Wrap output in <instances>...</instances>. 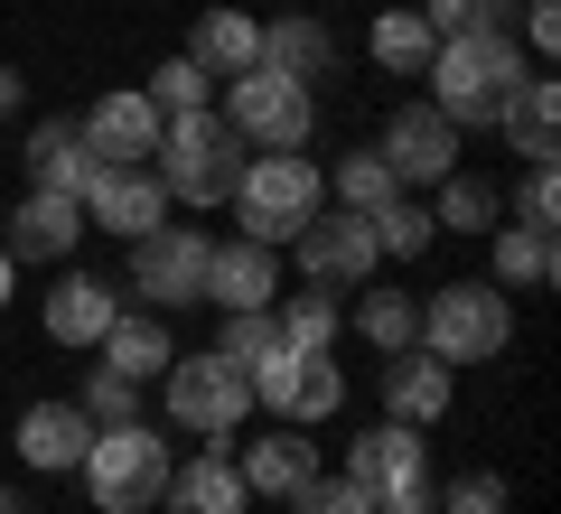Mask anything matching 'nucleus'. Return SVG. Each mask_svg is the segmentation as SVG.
I'll list each match as a JSON object with an SVG mask.
<instances>
[{
  "label": "nucleus",
  "mask_w": 561,
  "mask_h": 514,
  "mask_svg": "<svg viewBox=\"0 0 561 514\" xmlns=\"http://www.w3.org/2000/svg\"><path fill=\"white\" fill-rule=\"evenodd\" d=\"M524 76H534V57H524L505 28H468V38H440V57H431V103H440L459 132H496Z\"/></svg>",
  "instance_id": "f257e3e1"
},
{
  "label": "nucleus",
  "mask_w": 561,
  "mask_h": 514,
  "mask_svg": "<svg viewBox=\"0 0 561 514\" xmlns=\"http://www.w3.org/2000/svg\"><path fill=\"white\" fill-rule=\"evenodd\" d=\"M225 206H234L243 243H272V253H280V243H290V235L328 206V169H319L309 150H253Z\"/></svg>",
  "instance_id": "f03ea898"
},
{
  "label": "nucleus",
  "mask_w": 561,
  "mask_h": 514,
  "mask_svg": "<svg viewBox=\"0 0 561 514\" xmlns=\"http://www.w3.org/2000/svg\"><path fill=\"white\" fill-rule=\"evenodd\" d=\"M243 159H253V150L234 140V122H225V113H169L150 169H160L169 206H225V197H234V179H243Z\"/></svg>",
  "instance_id": "7ed1b4c3"
},
{
  "label": "nucleus",
  "mask_w": 561,
  "mask_h": 514,
  "mask_svg": "<svg viewBox=\"0 0 561 514\" xmlns=\"http://www.w3.org/2000/svg\"><path fill=\"white\" fill-rule=\"evenodd\" d=\"M412 346H431L440 365H496L515 346V290H496V281H449V290H431Z\"/></svg>",
  "instance_id": "20e7f679"
},
{
  "label": "nucleus",
  "mask_w": 561,
  "mask_h": 514,
  "mask_svg": "<svg viewBox=\"0 0 561 514\" xmlns=\"http://www.w3.org/2000/svg\"><path fill=\"white\" fill-rule=\"evenodd\" d=\"M76 477H84V495H94L103 514H150L160 487H169V439L150 431V421H103Z\"/></svg>",
  "instance_id": "39448f33"
},
{
  "label": "nucleus",
  "mask_w": 561,
  "mask_h": 514,
  "mask_svg": "<svg viewBox=\"0 0 561 514\" xmlns=\"http://www.w3.org/2000/svg\"><path fill=\"white\" fill-rule=\"evenodd\" d=\"M225 122H234L243 150H309V132H319V84L243 66V76H225Z\"/></svg>",
  "instance_id": "423d86ee"
},
{
  "label": "nucleus",
  "mask_w": 561,
  "mask_h": 514,
  "mask_svg": "<svg viewBox=\"0 0 561 514\" xmlns=\"http://www.w3.org/2000/svg\"><path fill=\"white\" fill-rule=\"evenodd\" d=\"M160 402H169V421H179V431H197V439H234V421L253 412V375H243V365H225L216 346H206V356H169Z\"/></svg>",
  "instance_id": "0eeeda50"
},
{
  "label": "nucleus",
  "mask_w": 561,
  "mask_h": 514,
  "mask_svg": "<svg viewBox=\"0 0 561 514\" xmlns=\"http://www.w3.org/2000/svg\"><path fill=\"white\" fill-rule=\"evenodd\" d=\"M253 402L272 421H328V412H346V375H337V356H309V346H280L272 336V356H253Z\"/></svg>",
  "instance_id": "6e6552de"
},
{
  "label": "nucleus",
  "mask_w": 561,
  "mask_h": 514,
  "mask_svg": "<svg viewBox=\"0 0 561 514\" xmlns=\"http://www.w3.org/2000/svg\"><path fill=\"white\" fill-rule=\"evenodd\" d=\"M206 253H216V243H206L197 225H150V235L131 243V290L150 299V309H206Z\"/></svg>",
  "instance_id": "1a4fd4ad"
},
{
  "label": "nucleus",
  "mask_w": 561,
  "mask_h": 514,
  "mask_svg": "<svg viewBox=\"0 0 561 514\" xmlns=\"http://www.w3.org/2000/svg\"><path fill=\"white\" fill-rule=\"evenodd\" d=\"M290 262H300V281H319V290H365V281L383 272L375 225H365V216H346V206H337V216L319 206V216H309L300 235H290Z\"/></svg>",
  "instance_id": "9d476101"
},
{
  "label": "nucleus",
  "mask_w": 561,
  "mask_h": 514,
  "mask_svg": "<svg viewBox=\"0 0 561 514\" xmlns=\"http://www.w3.org/2000/svg\"><path fill=\"white\" fill-rule=\"evenodd\" d=\"M375 159L393 169V187H440L449 169H459V122H449L440 103H402V113L383 122Z\"/></svg>",
  "instance_id": "9b49d317"
},
{
  "label": "nucleus",
  "mask_w": 561,
  "mask_h": 514,
  "mask_svg": "<svg viewBox=\"0 0 561 514\" xmlns=\"http://www.w3.org/2000/svg\"><path fill=\"white\" fill-rule=\"evenodd\" d=\"M76 132H84V150H94L103 169H150V150H160L169 113L140 94V84H122V94H94V103H84Z\"/></svg>",
  "instance_id": "f8f14e48"
},
{
  "label": "nucleus",
  "mask_w": 561,
  "mask_h": 514,
  "mask_svg": "<svg viewBox=\"0 0 561 514\" xmlns=\"http://www.w3.org/2000/svg\"><path fill=\"white\" fill-rule=\"evenodd\" d=\"M76 197H84V225H103V235H122V243H140L150 225H169L160 169H103L94 159V179H84Z\"/></svg>",
  "instance_id": "ddd939ff"
},
{
  "label": "nucleus",
  "mask_w": 561,
  "mask_h": 514,
  "mask_svg": "<svg viewBox=\"0 0 561 514\" xmlns=\"http://www.w3.org/2000/svg\"><path fill=\"white\" fill-rule=\"evenodd\" d=\"M84 235H94V225H84V197H66V187H28L0 243H10V262H47V272H57Z\"/></svg>",
  "instance_id": "4468645a"
},
{
  "label": "nucleus",
  "mask_w": 561,
  "mask_h": 514,
  "mask_svg": "<svg viewBox=\"0 0 561 514\" xmlns=\"http://www.w3.org/2000/svg\"><path fill=\"white\" fill-rule=\"evenodd\" d=\"M449 393H459V365H440L431 346H393V356H383V421L431 431V421L449 412Z\"/></svg>",
  "instance_id": "2eb2a0df"
},
{
  "label": "nucleus",
  "mask_w": 561,
  "mask_h": 514,
  "mask_svg": "<svg viewBox=\"0 0 561 514\" xmlns=\"http://www.w3.org/2000/svg\"><path fill=\"white\" fill-rule=\"evenodd\" d=\"M10 449H20V468H38V477H76L84 449H94V421H84V402H28Z\"/></svg>",
  "instance_id": "dca6fc26"
},
{
  "label": "nucleus",
  "mask_w": 561,
  "mask_h": 514,
  "mask_svg": "<svg viewBox=\"0 0 561 514\" xmlns=\"http://www.w3.org/2000/svg\"><path fill=\"white\" fill-rule=\"evenodd\" d=\"M169 514H243L253 505V487L234 477V458H225V439H206L197 458H169V487H160Z\"/></svg>",
  "instance_id": "f3484780"
},
{
  "label": "nucleus",
  "mask_w": 561,
  "mask_h": 514,
  "mask_svg": "<svg viewBox=\"0 0 561 514\" xmlns=\"http://www.w3.org/2000/svg\"><path fill=\"white\" fill-rule=\"evenodd\" d=\"M234 477H243L253 495H280V505H290V495H300L309 477H319V439H309L300 421H272V431H262L253 449L234 458Z\"/></svg>",
  "instance_id": "a211bd4d"
},
{
  "label": "nucleus",
  "mask_w": 561,
  "mask_h": 514,
  "mask_svg": "<svg viewBox=\"0 0 561 514\" xmlns=\"http://www.w3.org/2000/svg\"><path fill=\"white\" fill-rule=\"evenodd\" d=\"M113 309H122V290L103 272H66L57 262V281H47V336H57V346H103Z\"/></svg>",
  "instance_id": "6ab92c4d"
},
{
  "label": "nucleus",
  "mask_w": 561,
  "mask_h": 514,
  "mask_svg": "<svg viewBox=\"0 0 561 514\" xmlns=\"http://www.w3.org/2000/svg\"><path fill=\"white\" fill-rule=\"evenodd\" d=\"M346 477H356L365 495L412 487V477H431V449H421L412 421H375V431H356V449H346Z\"/></svg>",
  "instance_id": "aec40b11"
},
{
  "label": "nucleus",
  "mask_w": 561,
  "mask_h": 514,
  "mask_svg": "<svg viewBox=\"0 0 561 514\" xmlns=\"http://www.w3.org/2000/svg\"><path fill=\"white\" fill-rule=\"evenodd\" d=\"M206 299L216 309H272L280 299V262H272V243H216L206 253Z\"/></svg>",
  "instance_id": "412c9836"
},
{
  "label": "nucleus",
  "mask_w": 561,
  "mask_h": 514,
  "mask_svg": "<svg viewBox=\"0 0 561 514\" xmlns=\"http://www.w3.org/2000/svg\"><path fill=\"white\" fill-rule=\"evenodd\" d=\"M496 132H505V150H515L524 169L561 159V84L542 76V66H534L524 84H515V103H505V122H496Z\"/></svg>",
  "instance_id": "4be33fe9"
},
{
  "label": "nucleus",
  "mask_w": 561,
  "mask_h": 514,
  "mask_svg": "<svg viewBox=\"0 0 561 514\" xmlns=\"http://www.w3.org/2000/svg\"><path fill=\"white\" fill-rule=\"evenodd\" d=\"M486 262H496V290H552L561 272V243L542 235V225H486Z\"/></svg>",
  "instance_id": "5701e85b"
},
{
  "label": "nucleus",
  "mask_w": 561,
  "mask_h": 514,
  "mask_svg": "<svg viewBox=\"0 0 561 514\" xmlns=\"http://www.w3.org/2000/svg\"><path fill=\"white\" fill-rule=\"evenodd\" d=\"M187 57H197L206 76H243V66H262V20L253 10H197Z\"/></svg>",
  "instance_id": "b1692460"
},
{
  "label": "nucleus",
  "mask_w": 561,
  "mask_h": 514,
  "mask_svg": "<svg viewBox=\"0 0 561 514\" xmlns=\"http://www.w3.org/2000/svg\"><path fill=\"white\" fill-rule=\"evenodd\" d=\"M20 169H28V187H66V197H76V187L94 179V150H84V132L57 113V122H38V132H28Z\"/></svg>",
  "instance_id": "393cba45"
},
{
  "label": "nucleus",
  "mask_w": 561,
  "mask_h": 514,
  "mask_svg": "<svg viewBox=\"0 0 561 514\" xmlns=\"http://www.w3.org/2000/svg\"><path fill=\"white\" fill-rule=\"evenodd\" d=\"M272 328H280V346H309V356H337V336H346V309H337V290L300 281L290 299H272Z\"/></svg>",
  "instance_id": "a878e982"
},
{
  "label": "nucleus",
  "mask_w": 561,
  "mask_h": 514,
  "mask_svg": "<svg viewBox=\"0 0 561 514\" xmlns=\"http://www.w3.org/2000/svg\"><path fill=\"white\" fill-rule=\"evenodd\" d=\"M169 356H179V346H169V328H160V318H131V309H113V328H103V365H113V375H131V384H160V375H169Z\"/></svg>",
  "instance_id": "bb28decb"
},
{
  "label": "nucleus",
  "mask_w": 561,
  "mask_h": 514,
  "mask_svg": "<svg viewBox=\"0 0 561 514\" xmlns=\"http://www.w3.org/2000/svg\"><path fill=\"white\" fill-rule=\"evenodd\" d=\"M262 66H272V76L319 84L328 66H337V38H328L319 20H262Z\"/></svg>",
  "instance_id": "cd10ccee"
},
{
  "label": "nucleus",
  "mask_w": 561,
  "mask_h": 514,
  "mask_svg": "<svg viewBox=\"0 0 561 514\" xmlns=\"http://www.w3.org/2000/svg\"><path fill=\"white\" fill-rule=\"evenodd\" d=\"M365 47H375L383 76H431V57H440V38H431V20H421V10H383Z\"/></svg>",
  "instance_id": "c85d7f7f"
},
{
  "label": "nucleus",
  "mask_w": 561,
  "mask_h": 514,
  "mask_svg": "<svg viewBox=\"0 0 561 514\" xmlns=\"http://www.w3.org/2000/svg\"><path fill=\"white\" fill-rule=\"evenodd\" d=\"M356 336H365V346H383V356H393V346H412V336H421V299L365 281V290H356Z\"/></svg>",
  "instance_id": "c756f323"
},
{
  "label": "nucleus",
  "mask_w": 561,
  "mask_h": 514,
  "mask_svg": "<svg viewBox=\"0 0 561 514\" xmlns=\"http://www.w3.org/2000/svg\"><path fill=\"white\" fill-rule=\"evenodd\" d=\"M431 225H440V235H486V225H505V197L486 179H468V169H449L440 197H431Z\"/></svg>",
  "instance_id": "7c9ffc66"
},
{
  "label": "nucleus",
  "mask_w": 561,
  "mask_h": 514,
  "mask_svg": "<svg viewBox=\"0 0 561 514\" xmlns=\"http://www.w3.org/2000/svg\"><path fill=\"white\" fill-rule=\"evenodd\" d=\"M375 253L383 262H412V253H431V235H440V225H431V197H421V187H402L393 206H375Z\"/></svg>",
  "instance_id": "2f4dec72"
},
{
  "label": "nucleus",
  "mask_w": 561,
  "mask_h": 514,
  "mask_svg": "<svg viewBox=\"0 0 561 514\" xmlns=\"http://www.w3.org/2000/svg\"><path fill=\"white\" fill-rule=\"evenodd\" d=\"M328 197H337L346 216H375V206H393L402 187H393V169H383L375 150H346L337 169H328Z\"/></svg>",
  "instance_id": "473e14b6"
},
{
  "label": "nucleus",
  "mask_w": 561,
  "mask_h": 514,
  "mask_svg": "<svg viewBox=\"0 0 561 514\" xmlns=\"http://www.w3.org/2000/svg\"><path fill=\"white\" fill-rule=\"evenodd\" d=\"M206 84H216V76H206L197 57H169V66H150V84H140V94L160 103V113H206Z\"/></svg>",
  "instance_id": "72a5a7b5"
},
{
  "label": "nucleus",
  "mask_w": 561,
  "mask_h": 514,
  "mask_svg": "<svg viewBox=\"0 0 561 514\" xmlns=\"http://www.w3.org/2000/svg\"><path fill=\"white\" fill-rule=\"evenodd\" d=\"M272 309H225V336H216V356L225 365H243V375H253V356H272Z\"/></svg>",
  "instance_id": "f704fd0d"
},
{
  "label": "nucleus",
  "mask_w": 561,
  "mask_h": 514,
  "mask_svg": "<svg viewBox=\"0 0 561 514\" xmlns=\"http://www.w3.org/2000/svg\"><path fill=\"white\" fill-rule=\"evenodd\" d=\"M505 10H515V0H421V20H431V38H468V28H505Z\"/></svg>",
  "instance_id": "c9c22d12"
},
{
  "label": "nucleus",
  "mask_w": 561,
  "mask_h": 514,
  "mask_svg": "<svg viewBox=\"0 0 561 514\" xmlns=\"http://www.w3.org/2000/svg\"><path fill=\"white\" fill-rule=\"evenodd\" d=\"M84 421H94V431H103V421H140V384L131 375H113V365H103V375H84Z\"/></svg>",
  "instance_id": "e433bc0d"
},
{
  "label": "nucleus",
  "mask_w": 561,
  "mask_h": 514,
  "mask_svg": "<svg viewBox=\"0 0 561 514\" xmlns=\"http://www.w3.org/2000/svg\"><path fill=\"white\" fill-rule=\"evenodd\" d=\"M290 514H375V495H365L356 477H328V468H319L300 495H290Z\"/></svg>",
  "instance_id": "4c0bfd02"
},
{
  "label": "nucleus",
  "mask_w": 561,
  "mask_h": 514,
  "mask_svg": "<svg viewBox=\"0 0 561 514\" xmlns=\"http://www.w3.org/2000/svg\"><path fill=\"white\" fill-rule=\"evenodd\" d=\"M440 514H505V477L496 468H468L440 487Z\"/></svg>",
  "instance_id": "58836bf2"
},
{
  "label": "nucleus",
  "mask_w": 561,
  "mask_h": 514,
  "mask_svg": "<svg viewBox=\"0 0 561 514\" xmlns=\"http://www.w3.org/2000/svg\"><path fill=\"white\" fill-rule=\"evenodd\" d=\"M515 225H542V235L561 225V179H552V159H542V169H524V187H515Z\"/></svg>",
  "instance_id": "ea45409f"
},
{
  "label": "nucleus",
  "mask_w": 561,
  "mask_h": 514,
  "mask_svg": "<svg viewBox=\"0 0 561 514\" xmlns=\"http://www.w3.org/2000/svg\"><path fill=\"white\" fill-rule=\"evenodd\" d=\"M524 38H534V57H552L561 47V0H524Z\"/></svg>",
  "instance_id": "a19ab883"
},
{
  "label": "nucleus",
  "mask_w": 561,
  "mask_h": 514,
  "mask_svg": "<svg viewBox=\"0 0 561 514\" xmlns=\"http://www.w3.org/2000/svg\"><path fill=\"white\" fill-rule=\"evenodd\" d=\"M375 514H431V477H412V487H383Z\"/></svg>",
  "instance_id": "79ce46f5"
},
{
  "label": "nucleus",
  "mask_w": 561,
  "mask_h": 514,
  "mask_svg": "<svg viewBox=\"0 0 561 514\" xmlns=\"http://www.w3.org/2000/svg\"><path fill=\"white\" fill-rule=\"evenodd\" d=\"M20 103H28V76H10V66H0V122L20 113Z\"/></svg>",
  "instance_id": "37998d69"
},
{
  "label": "nucleus",
  "mask_w": 561,
  "mask_h": 514,
  "mask_svg": "<svg viewBox=\"0 0 561 514\" xmlns=\"http://www.w3.org/2000/svg\"><path fill=\"white\" fill-rule=\"evenodd\" d=\"M20 299V262H10V243H0V309Z\"/></svg>",
  "instance_id": "c03bdc74"
},
{
  "label": "nucleus",
  "mask_w": 561,
  "mask_h": 514,
  "mask_svg": "<svg viewBox=\"0 0 561 514\" xmlns=\"http://www.w3.org/2000/svg\"><path fill=\"white\" fill-rule=\"evenodd\" d=\"M0 514H28V505H20V495H10V487H0Z\"/></svg>",
  "instance_id": "a18cd8bd"
}]
</instances>
